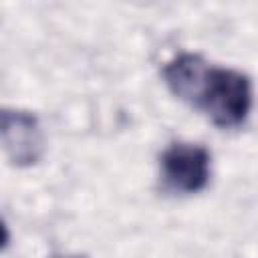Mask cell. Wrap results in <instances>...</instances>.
I'll list each match as a JSON object with an SVG mask.
<instances>
[{
    "instance_id": "obj_1",
    "label": "cell",
    "mask_w": 258,
    "mask_h": 258,
    "mask_svg": "<svg viewBox=\"0 0 258 258\" xmlns=\"http://www.w3.org/2000/svg\"><path fill=\"white\" fill-rule=\"evenodd\" d=\"M161 77L173 97L204 113L220 129H238L250 117L252 81L242 71L181 52L163 64Z\"/></svg>"
},
{
    "instance_id": "obj_2",
    "label": "cell",
    "mask_w": 258,
    "mask_h": 258,
    "mask_svg": "<svg viewBox=\"0 0 258 258\" xmlns=\"http://www.w3.org/2000/svg\"><path fill=\"white\" fill-rule=\"evenodd\" d=\"M159 167L165 191L189 196L208 185L212 175V155L200 143L175 141L161 153Z\"/></svg>"
},
{
    "instance_id": "obj_3",
    "label": "cell",
    "mask_w": 258,
    "mask_h": 258,
    "mask_svg": "<svg viewBox=\"0 0 258 258\" xmlns=\"http://www.w3.org/2000/svg\"><path fill=\"white\" fill-rule=\"evenodd\" d=\"M0 145L12 165H36L46 149L38 117L24 109L0 107Z\"/></svg>"
},
{
    "instance_id": "obj_4",
    "label": "cell",
    "mask_w": 258,
    "mask_h": 258,
    "mask_svg": "<svg viewBox=\"0 0 258 258\" xmlns=\"http://www.w3.org/2000/svg\"><path fill=\"white\" fill-rule=\"evenodd\" d=\"M8 242H10V232H8L6 222L0 218V250H4L8 246Z\"/></svg>"
},
{
    "instance_id": "obj_5",
    "label": "cell",
    "mask_w": 258,
    "mask_h": 258,
    "mask_svg": "<svg viewBox=\"0 0 258 258\" xmlns=\"http://www.w3.org/2000/svg\"><path fill=\"white\" fill-rule=\"evenodd\" d=\"M67 258H85V256H67Z\"/></svg>"
}]
</instances>
